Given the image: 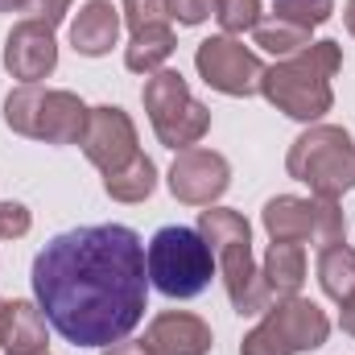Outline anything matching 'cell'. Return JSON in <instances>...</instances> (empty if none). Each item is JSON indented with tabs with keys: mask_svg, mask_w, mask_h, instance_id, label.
Returning a JSON list of instances; mask_svg holds the SVG:
<instances>
[{
	"mask_svg": "<svg viewBox=\"0 0 355 355\" xmlns=\"http://www.w3.org/2000/svg\"><path fill=\"white\" fill-rule=\"evenodd\" d=\"M285 170L293 182L310 186L318 198H343L355 186V141L339 124H310L285 153Z\"/></svg>",
	"mask_w": 355,
	"mask_h": 355,
	"instance_id": "5",
	"label": "cell"
},
{
	"mask_svg": "<svg viewBox=\"0 0 355 355\" xmlns=\"http://www.w3.org/2000/svg\"><path fill=\"white\" fill-rule=\"evenodd\" d=\"M343 21H347V33L355 37V0H347V8H343Z\"/></svg>",
	"mask_w": 355,
	"mask_h": 355,
	"instance_id": "31",
	"label": "cell"
},
{
	"mask_svg": "<svg viewBox=\"0 0 355 355\" xmlns=\"http://www.w3.org/2000/svg\"><path fill=\"white\" fill-rule=\"evenodd\" d=\"M310 33L314 29H306V25H293V21H285V17H261L257 21V29H252V37H257V46L268 50L272 58H289V54H297V50H306L310 46Z\"/></svg>",
	"mask_w": 355,
	"mask_h": 355,
	"instance_id": "20",
	"label": "cell"
},
{
	"mask_svg": "<svg viewBox=\"0 0 355 355\" xmlns=\"http://www.w3.org/2000/svg\"><path fill=\"white\" fill-rule=\"evenodd\" d=\"M29 227H33L29 207H21V202H0V240H21V236H29Z\"/></svg>",
	"mask_w": 355,
	"mask_h": 355,
	"instance_id": "25",
	"label": "cell"
},
{
	"mask_svg": "<svg viewBox=\"0 0 355 355\" xmlns=\"http://www.w3.org/2000/svg\"><path fill=\"white\" fill-rule=\"evenodd\" d=\"M145 268H149V281L166 293V297H198L211 277H215V252L211 244L202 240L198 227H182L170 223L162 232H153L149 248H145Z\"/></svg>",
	"mask_w": 355,
	"mask_h": 355,
	"instance_id": "6",
	"label": "cell"
},
{
	"mask_svg": "<svg viewBox=\"0 0 355 355\" xmlns=\"http://www.w3.org/2000/svg\"><path fill=\"white\" fill-rule=\"evenodd\" d=\"M157 186V166L141 153L132 166H124L120 174H107L103 178V190L116 198V202H145Z\"/></svg>",
	"mask_w": 355,
	"mask_h": 355,
	"instance_id": "21",
	"label": "cell"
},
{
	"mask_svg": "<svg viewBox=\"0 0 355 355\" xmlns=\"http://www.w3.org/2000/svg\"><path fill=\"white\" fill-rule=\"evenodd\" d=\"M29 281L46 322L75 347H112L145 318V244L124 223L58 232L33 257Z\"/></svg>",
	"mask_w": 355,
	"mask_h": 355,
	"instance_id": "1",
	"label": "cell"
},
{
	"mask_svg": "<svg viewBox=\"0 0 355 355\" xmlns=\"http://www.w3.org/2000/svg\"><path fill=\"white\" fill-rule=\"evenodd\" d=\"M79 149L87 153V162L103 178H107V174H120L124 166H132V162L141 157L132 116H128L124 107H116V103H99V107H91L87 132H83Z\"/></svg>",
	"mask_w": 355,
	"mask_h": 355,
	"instance_id": "11",
	"label": "cell"
},
{
	"mask_svg": "<svg viewBox=\"0 0 355 355\" xmlns=\"http://www.w3.org/2000/svg\"><path fill=\"white\" fill-rule=\"evenodd\" d=\"M343 310H339V327L347 331V335H355V293L347 297V302H339Z\"/></svg>",
	"mask_w": 355,
	"mask_h": 355,
	"instance_id": "28",
	"label": "cell"
},
{
	"mask_svg": "<svg viewBox=\"0 0 355 355\" xmlns=\"http://www.w3.org/2000/svg\"><path fill=\"white\" fill-rule=\"evenodd\" d=\"M103 355H149V352H145V343H128V339H120V343L103 347Z\"/></svg>",
	"mask_w": 355,
	"mask_h": 355,
	"instance_id": "29",
	"label": "cell"
},
{
	"mask_svg": "<svg viewBox=\"0 0 355 355\" xmlns=\"http://www.w3.org/2000/svg\"><path fill=\"white\" fill-rule=\"evenodd\" d=\"M141 99H145V112H149V124H153L157 141L166 149H174V153L194 149L207 137V128H211V107L190 95L186 79L178 71L162 67L157 75H149Z\"/></svg>",
	"mask_w": 355,
	"mask_h": 355,
	"instance_id": "8",
	"label": "cell"
},
{
	"mask_svg": "<svg viewBox=\"0 0 355 355\" xmlns=\"http://www.w3.org/2000/svg\"><path fill=\"white\" fill-rule=\"evenodd\" d=\"M67 8H71V0H33V4H29V17L54 29V25L67 17Z\"/></svg>",
	"mask_w": 355,
	"mask_h": 355,
	"instance_id": "27",
	"label": "cell"
},
{
	"mask_svg": "<svg viewBox=\"0 0 355 355\" xmlns=\"http://www.w3.org/2000/svg\"><path fill=\"white\" fill-rule=\"evenodd\" d=\"M91 107L62 87H42V83H21L4 95V124L17 137L46 141V145H79L87 132Z\"/></svg>",
	"mask_w": 355,
	"mask_h": 355,
	"instance_id": "4",
	"label": "cell"
},
{
	"mask_svg": "<svg viewBox=\"0 0 355 355\" xmlns=\"http://www.w3.org/2000/svg\"><path fill=\"white\" fill-rule=\"evenodd\" d=\"M331 335V318L318 302L293 293V297H277L265 310V318L244 335L240 355H302L318 352Z\"/></svg>",
	"mask_w": 355,
	"mask_h": 355,
	"instance_id": "7",
	"label": "cell"
},
{
	"mask_svg": "<svg viewBox=\"0 0 355 355\" xmlns=\"http://www.w3.org/2000/svg\"><path fill=\"white\" fill-rule=\"evenodd\" d=\"M211 8H215V0H166V12L178 25H202L211 17Z\"/></svg>",
	"mask_w": 355,
	"mask_h": 355,
	"instance_id": "26",
	"label": "cell"
},
{
	"mask_svg": "<svg viewBox=\"0 0 355 355\" xmlns=\"http://www.w3.org/2000/svg\"><path fill=\"white\" fill-rule=\"evenodd\" d=\"M33 0H0V12H29Z\"/></svg>",
	"mask_w": 355,
	"mask_h": 355,
	"instance_id": "30",
	"label": "cell"
},
{
	"mask_svg": "<svg viewBox=\"0 0 355 355\" xmlns=\"http://www.w3.org/2000/svg\"><path fill=\"white\" fill-rule=\"evenodd\" d=\"M215 21L223 25V33H244L257 29L261 21V0H215Z\"/></svg>",
	"mask_w": 355,
	"mask_h": 355,
	"instance_id": "23",
	"label": "cell"
},
{
	"mask_svg": "<svg viewBox=\"0 0 355 355\" xmlns=\"http://www.w3.org/2000/svg\"><path fill=\"white\" fill-rule=\"evenodd\" d=\"M170 194L186 207H215L227 186H232V166L215 149H182L170 166Z\"/></svg>",
	"mask_w": 355,
	"mask_h": 355,
	"instance_id": "12",
	"label": "cell"
},
{
	"mask_svg": "<svg viewBox=\"0 0 355 355\" xmlns=\"http://www.w3.org/2000/svg\"><path fill=\"white\" fill-rule=\"evenodd\" d=\"M174 29H170V21L166 25H149V29H137L132 33V42H128V50H124V67L132 71V75H157L162 67H166V58L174 54Z\"/></svg>",
	"mask_w": 355,
	"mask_h": 355,
	"instance_id": "18",
	"label": "cell"
},
{
	"mask_svg": "<svg viewBox=\"0 0 355 355\" xmlns=\"http://www.w3.org/2000/svg\"><path fill=\"white\" fill-rule=\"evenodd\" d=\"M194 71L202 75L207 87H215L219 95L248 99V95L261 91L265 62H261L244 42H236L232 33H219V37L198 42V50H194Z\"/></svg>",
	"mask_w": 355,
	"mask_h": 355,
	"instance_id": "10",
	"label": "cell"
},
{
	"mask_svg": "<svg viewBox=\"0 0 355 355\" xmlns=\"http://www.w3.org/2000/svg\"><path fill=\"white\" fill-rule=\"evenodd\" d=\"M272 302L277 297H293L306 281V248L302 244H289V240H272L265 252V265H261Z\"/></svg>",
	"mask_w": 355,
	"mask_h": 355,
	"instance_id": "17",
	"label": "cell"
},
{
	"mask_svg": "<svg viewBox=\"0 0 355 355\" xmlns=\"http://www.w3.org/2000/svg\"><path fill=\"white\" fill-rule=\"evenodd\" d=\"M198 232L215 252V265L223 272L232 310L236 314H265L272 306V293H268L265 277H261V265L252 261V227H248V219L240 211H232V207H207L198 215Z\"/></svg>",
	"mask_w": 355,
	"mask_h": 355,
	"instance_id": "3",
	"label": "cell"
},
{
	"mask_svg": "<svg viewBox=\"0 0 355 355\" xmlns=\"http://www.w3.org/2000/svg\"><path fill=\"white\" fill-rule=\"evenodd\" d=\"M120 17H124V25H128L132 33H137V29H149V25H166V21H170L166 0H124Z\"/></svg>",
	"mask_w": 355,
	"mask_h": 355,
	"instance_id": "24",
	"label": "cell"
},
{
	"mask_svg": "<svg viewBox=\"0 0 355 355\" xmlns=\"http://www.w3.org/2000/svg\"><path fill=\"white\" fill-rule=\"evenodd\" d=\"M0 347L8 355H46L50 335H46V314L37 302H8L4 322H0Z\"/></svg>",
	"mask_w": 355,
	"mask_h": 355,
	"instance_id": "16",
	"label": "cell"
},
{
	"mask_svg": "<svg viewBox=\"0 0 355 355\" xmlns=\"http://www.w3.org/2000/svg\"><path fill=\"white\" fill-rule=\"evenodd\" d=\"M0 62H4V71H8L12 79H21V83H42V79H50L54 67H58L54 29L42 25V21H33V17L17 21V25L8 29V37H4V58H0Z\"/></svg>",
	"mask_w": 355,
	"mask_h": 355,
	"instance_id": "13",
	"label": "cell"
},
{
	"mask_svg": "<svg viewBox=\"0 0 355 355\" xmlns=\"http://www.w3.org/2000/svg\"><path fill=\"white\" fill-rule=\"evenodd\" d=\"M339 67H343L339 42H310L306 50H297V54H289V58L265 67L261 95H265L277 112H285L289 120L314 124L335 103L331 79L339 75Z\"/></svg>",
	"mask_w": 355,
	"mask_h": 355,
	"instance_id": "2",
	"label": "cell"
},
{
	"mask_svg": "<svg viewBox=\"0 0 355 355\" xmlns=\"http://www.w3.org/2000/svg\"><path fill=\"white\" fill-rule=\"evenodd\" d=\"M145 352L149 355H211V327L190 310H162L145 327Z\"/></svg>",
	"mask_w": 355,
	"mask_h": 355,
	"instance_id": "14",
	"label": "cell"
},
{
	"mask_svg": "<svg viewBox=\"0 0 355 355\" xmlns=\"http://www.w3.org/2000/svg\"><path fill=\"white\" fill-rule=\"evenodd\" d=\"M120 8L112 0H87L79 8V17L71 21V46L83 58H103L112 54V46L120 42Z\"/></svg>",
	"mask_w": 355,
	"mask_h": 355,
	"instance_id": "15",
	"label": "cell"
},
{
	"mask_svg": "<svg viewBox=\"0 0 355 355\" xmlns=\"http://www.w3.org/2000/svg\"><path fill=\"white\" fill-rule=\"evenodd\" d=\"M268 240H289V244H339L347 240V219L335 198H302V194H277L261 211Z\"/></svg>",
	"mask_w": 355,
	"mask_h": 355,
	"instance_id": "9",
	"label": "cell"
},
{
	"mask_svg": "<svg viewBox=\"0 0 355 355\" xmlns=\"http://www.w3.org/2000/svg\"><path fill=\"white\" fill-rule=\"evenodd\" d=\"M272 12L293 21V25H306V29H318L331 21L335 12V0H272Z\"/></svg>",
	"mask_w": 355,
	"mask_h": 355,
	"instance_id": "22",
	"label": "cell"
},
{
	"mask_svg": "<svg viewBox=\"0 0 355 355\" xmlns=\"http://www.w3.org/2000/svg\"><path fill=\"white\" fill-rule=\"evenodd\" d=\"M318 285L335 302H347L355 293V248L347 240L318 248Z\"/></svg>",
	"mask_w": 355,
	"mask_h": 355,
	"instance_id": "19",
	"label": "cell"
}]
</instances>
